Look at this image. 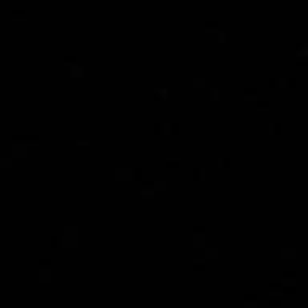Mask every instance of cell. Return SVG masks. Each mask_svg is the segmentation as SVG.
I'll return each instance as SVG.
<instances>
[{
    "label": "cell",
    "mask_w": 308,
    "mask_h": 308,
    "mask_svg": "<svg viewBox=\"0 0 308 308\" xmlns=\"http://www.w3.org/2000/svg\"><path fill=\"white\" fill-rule=\"evenodd\" d=\"M50 279H51L50 271H45V269H41V275H39V282H41V283H45V282H50Z\"/></svg>",
    "instance_id": "1"
},
{
    "label": "cell",
    "mask_w": 308,
    "mask_h": 308,
    "mask_svg": "<svg viewBox=\"0 0 308 308\" xmlns=\"http://www.w3.org/2000/svg\"><path fill=\"white\" fill-rule=\"evenodd\" d=\"M50 265H51L50 259H39V267H41V269H47Z\"/></svg>",
    "instance_id": "2"
},
{
    "label": "cell",
    "mask_w": 308,
    "mask_h": 308,
    "mask_svg": "<svg viewBox=\"0 0 308 308\" xmlns=\"http://www.w3.org/2000/svg\"><path fill=\"white\" fill-rule=\"evenodd\" d=\"M15 154L23 156V154H25V148H21V146H15Z\"/></svg>",
    "instance_id": "3"
},
{
    "label": "cell",
    "mask_w": 308,
    "mask_h": 308,
    "mask_svg": "<svg viewBox=\"0 0 308 308\" xmlns=\"http://www.w3.org/2000/svg\"><path fill=\"white\" fill-rule=\"evenodd\" d=\"M0 166H2V169H6V166H10V160H2V163H0Z\"/></svg>",
    "instance_id": "4"
}]
</instances>
